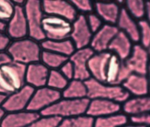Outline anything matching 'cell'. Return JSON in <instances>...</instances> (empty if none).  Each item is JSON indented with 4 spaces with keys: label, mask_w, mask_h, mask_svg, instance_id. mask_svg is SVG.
Returning <instances> with one entry per match:
<instances>
[{
    "label": "cell",
    "mask_w": 150,
    "mask_h": 127,
    "mask_svg": "<svg viewBox=\"0 0 150 127\" xmlns=\"http://www.w3.org/2000/svg\"><path fill=\"white\" fill-rule=\"evenodd\" d=\"M42 51L40 43L29 37L12 41L6 50L12 61L26 66L39 62Z\"/></svg>",
    "instance_id": "1"
},
{
    "label": "cell",
    "mask_w": 150,
    "mask_h": 127,
    "mask_svg": "<svg viewBox=\"0 0 150 127\" xmlns=\"http://www.w3.org/2000/svg\"><path fill=\"white\" fill-rule=\"evenodd\" d=\"M26 65L11 61L0 66V93L6 97L25 84Z\"/></svg>",
    "instance_id": "2"
},
{
    "label": "cell",
    "mask_w": 150,
    "mask_h": 127,
    "mask_svg": "<svg viewBox=\"0 0 150 127\" xmlns=\"http://www.w3.org/2000/svg\"><path fill=\"white\" fill-rule=\"evenodd\" d=\"M87 90V97L90 100L102 98L123 104L130 98V94L121 85H111L92 77L84 81Z\"/></svg>",
    "instance_id": "3"
},
{
    "label": "cell",
    "mask_w": 150,
    "mask_h": 127,
    "mask_svg": "<svg viewBox=\"0 0 150 127\" xmlns=\"http://www.w3.org/2000/svg\"><path fill=\"white\" fill-rule=\"evenodd\" d=\"M90 100L86 98L70 99L62 98L40 112L41 115H50L62 119L86 114Z\"/></svg>",
    "instance_id": "4"
},
{
    "label": "cell",
    "mask_w": 150,
    "mask_h": 127,
    "mask_svg": "<svg viewBox=\"0 0 150 127\" xmlns=\"http://www.w3.org/2000/svg\"><path fill=\"white\" fill-rule=\"evenodd\" d=\"M28 27V37L39 43L46 39L42 30L45 16L42 1L27 0L23 6Z\"/></svg>",
    "instance_id": "5"
},
{
    "label": "cell",
    "mask_w": 150,
    "mask_h": 127,
    "mask_svg": "<svg viewBox=\"0 0 150 127\" xmlns=\"http://www.w3.org/2000/svg\"><path fill=\"white\" fill-rule=\"evenodd\" d=\"M72 23L53 15H45L42 20V30L46 39L62 40L70 38Z\"/></svg>",
    "instance_id": "6"
},
{
    "label": "cell",
    "mask_w": 150,
    "mask_h": 127,
    "mask_svg": "<svg viewBox=\"0 0 150 127\" xmlns=\"http://www.w3.org/2000/svg\"><path fill=\"white\" fill-rule=\"evenodd\" d=\"M62 98V92L47 86L38 88L35 90L26 110L40 113Z\"/></svg>",
    "instance_id": "7"
},
{
    "label": "cell",
    "mask_w": 150,
    "mask_h": 127,
    "mask_svg": "<svg viewBox=\"0 0 150 127\" xmlns=\"http://www.w3.org/2000/svg\"><path fill=\"white\" fill-rule=\"evenodd\" d=\"M42 6L45 15L58 16L71 23L79 15L70 1L43 0Z\"/></svg>",
    "instance_id": "8"
},
{
    "label": "cell",
    "mask_w": 150,
    "mask_h": 127,
    "mask_svg": "<svg viewBox=\"0 0 150 127\" xmlns=\"http://www.w3.org/2000/svg\"><path fill=\"white\" fill-rule=\"evenodd\" d=\"M35 89L25 84L18 91L8 96L2 105L6 113L26 110Z\"/></svg>",
    "instance_id": "9"
},
{
    "label": "cell",
    "mask_w": 150,
    "mask_h": 127,
    "mask_svg": "<svg viewBox=\"0 0 150 127\" xmlns=\"http://www.w3.org/2000/svg\"><path fill=\"white\" fill-rule=\"evenodd\" d=\"M93 33L90 29L86 15L79 14L72 22L71 31L70 38L76 50L90 46Z\"/></svg>",
    "instance_id": "10"
},
{
    "label": "cell",
    "mask_w": 150,
    "mask_h": 127,
    "mask_svg": "<svg viewBox=\"0 0 150 127\" xmlns=\"http://www.w3.org/2000/svg\"><path fill=\"white\" fill-rule=\"evenodd\" d=\"M5 33L12 41L28 37V27L23 6H15L13 16L6 23Z\"/></svg>",
    "instance_id": "11"
},
{
    "label": "cell",
    "mask_w": 150,
    "mask_h": 127,
    "mask_svg": "<svg viewBox=\"0 0 150 127\" xmlns=\"http://www.w3.org/2000/svg\"><path fill=\"white\" fill-rule=\"evenodd\" d=\"M124 62L132 73L147 75L150 64L147 49L140 44H134L129 57Z\"/></svg>",
    "instance_id": "12"
},
{
    "label": "cell",
    "mask_w": 150,
    "mask_h": 127,
    "mask_svg": "<svg viewBox=\"0 0 150 127\" xmlns=\"http://www.w3.org/2000/svg\"><path fill=\"white\" fill-rule=\"evenodd\" d=\"M95 52L90 47L78 49L69 58L74 69V79L86 81L91 77L88 69V62Z\"/></svg>",
    "instance_id": "13"
},
{
    "label": "cell",
    "mask_w": 150,
    "mask_h": 127,
    "mask_svg": "<svg viewBox=\"0 0 150 127\" xmlns=\"http://www.w3.org/2000/svg\"><path fill=\"white\" fill-rule=\"evenodd\" d=\"M119 31L116 25L104 24L100 29L93 34L89 47L94 52L108 51L111 42Z\"/></svg>",
    "instance_id": "14"
},
{
    "label": "cell",
    "mask_w": 150,
    "mask_h": 127,
    "mask_svg": "<svg viewBox=\"0 0 150 127\" xmlns=\"http://www.w3.org/2000/svg\"><path fill=\"white\" fill-rule=\"evenodd\" d=\"M132 73L125 63L114 54L111 55L107 70L105 83L111 85H121Z\"/></svg>",
    "instance_id": "15"
},
{
    "label": "cell",
    "mask_w": 150,
    "mask_h": 127,
    "mask_svg": "<svg viewBox=\"0 0 150 127\" xmlns=\"http://www.w3.org/2000/svg\"><path fill=\"white\" fill-rule=\"evenodd\" d=\"M112 54L109 51L95 52L88 62V69L91 77L105 83L108 62Z\"/></svg>",
    "instance_id": "16"
},
{
    "label": "cell",
    "mask_w": 150,
    "mask_h": 127,
    "mask_svg": "<svg viewBox=\"0 0 150 127\" xmlns=\"http://www.w3.org/2000/svg\"><path fill=\"white\" fill-rule=\"evenodd\" d=\"M49 72L50 69L40 61L28 65L25 72L26 84L35 89L46 86Z\"/></svg>",
    "instance_id": "17"
},
{
    "label": "cell",
    "mask_w": 150,
    "mask_h": 127,
    "mask_svg": "<svg viewBox=\"0 0 150 127\" xmlns=\"http://www.w3.org/2000/svg\"><path fill=\"white\" fill-rule=\"evenodd\" d=\"M121 111L120 104L110 100L96 98L90 100L86 114L95 119L117 114Z\"/></svg>",
    "instance_id": "18"
},
{
    "label": "cell",
    "mask_w": 150,
    "mask_h": 127,
    "mask_svg": "<svg viewBox=\"0 0 150 127\" xmlns=\"http://www.w3.org/2000/svg\"><path fill=\"white\" fill-rule=\"evenodd\" d=\"M40 114L29 110L6 113L0 127H28L40 117Z\"/></svg>",
    "instance_id": "19"
},
{
    "label": "cell",
    "mask_w": 150,
    "mask_h": 127,
    "mask_svg": "<svg viewBox=\"0 0 150 127\" xmlns=\"http://www.w3.org/2000/svg\"><path fill=\"white\" fill-rule=\"evenodd\" d=\"M121 86L133 97L149 94V82L147 75L132 73L122 83Z\"/></svg>",
    "instance_id": "20"
},
{
    "label": "cell",
    "mask_w": 150,
    "mask_h": 127,
    "mask_svg": "<svg viewBox=\"0 0 150 127\" xmlns=\"http://www.w3.org/2000/svg\"><path fill=\"white\" fill-rule=\"evenodd\" d=\"M121 8L115 2L97 1L94 2V12L104 24L116 25Z\"/></svg>",
    "instance_id": "21"
},
{
    "label": "cell",
    "mask_w": 150,
    "mask_h": 127,
    "mask_svg": "<svg viewBox=\"0 0 150 127\" xmlns=\"http://www.w3.org/2000/svg\"><path fill=\"white\" fill-rule=\"evenodd\" d=\"M132 43L126 34L120 30L111 42L108 51L116 55L121 61H125L132 52Z\"/></svg>",
    "instance_id": "22"
},
{
    "label": "cell",
    "mask_w": 150,
    "mask_h": 127,
    "mask_svg": "<svg viewBox=\"0 0 150 127\" xmlns=\"http://www.w3.org/2000/svg\"><path fill=\"white\" fill-rule=\"evenodd\" d=\"M116 26L119 30L126 34L132 42H139L138 23L128 13L124 7L121 8Z\"/></svg>",
    "instance_id": "23"
},
{
    "label": "cell",
    "mask_w": 150,
    "mask_h": 127,
    "mask_svg": "<svg viewBox=\"0 0 150 127\" xmlns=\"http://www.w3.org/2000/svg\"><path fill=\"white\" fill-rule=\"evenodd\" d=\"M121 111L129 117L150 113V95L130 97L122 104Z\"/></svg>",
    "instance_id": "24"
},
{
    "label": "cell",
    "mask_w": 150,
    "mask_h": 127,
    "mask_svg": "<svg viewBox=\"0 0 150 127\" xmlns=\"http://www.w3.org/2000/svg\"><path fill=\"white\" fill-rule=\"evenodd\" d=\"M42 50L53 52L69 58L76 50L70 38L62 40L45 39L40 43Z\"/></svg>",
    "instance_id": "25"
},
{
    "label": "cell",
    "mask_w": 150,
    "mask_h": 127,
    "mask_svg": "<svg viewBox=\"0 0 150 127\" xmlns=\"http://www.w3.org/2000/svg\"><path fill=\"white\" fill-rule=\"evenodd\" d=\"M87 96V87L84 81L73 79L69 82L66 87L62 91L63 98L81 99Z\"/></svg>",
    "instance_id": "26"
},
{
    "label": "cell",
    "mask_w": 150,
    "mask_h": 127,
    "mask_svg": "<svg viewBox=\"0 0 150 127\" xmlns=\"http://www.w3.org/2000/svg\"><path fill=\"white\" fill-rule=\"evenodd\" d=\"M129 118L123 112L96 118L94 127H121L128 124Z\"/></svg>",
    "instance_id": "27"
},
{
    "label": "cell",
    "mask_w": 150,
    "mask_h": 127,
    "mask_svg": "<svg viewBox=\"0 0 150 127\" xmlns=\"http://www.w3.org/2000/svg\"><path fill=\"white\" fill-rule=\"evenodd\" d=\"M68 59L69 58L65 56L53 52L42 50L40 62L50 70H54L59 69Z\"/></svg>",
    "instance_id": "28"
},
{
    "label": "cell",
    "mask_w": 150,
    "mask_h": 127,
    "mask_svg": "<svg viewBox=\"0 0 150 127\" xmlns=\"http://www.w3.org/2000/svg\"><path fill=\"white\" fill-rule=\"evenodd\" d=\"M94 119L87 114L63 118L58 127H94Z\"/></svg>",
    "instance_id": "29"
},
{
    "label": "cell",
    "mask_w": 150,
    "mask_h": 127,
    "mask_svg": "<svg viewBox=\"0 0 150 127\" xmlns=\"http://www.w3.org/2000/svg\"><path fill=\"white\" fill-rule=\"evenodd\" d=\"M125 9L135 19L141 20L146 16V2L142 0H127L125 1Z\"/></svg>",
    "instance_id": "30"
},
{
    "label": "cell",
    "mask_w": 150,
    "mask_h": 127,
    "mask_svg": "<svg viewBox=\"0 0 150 127\" xmlns=\"http://www.w3.org/2000/svg\"><path fill=\"white\" fill-rule=\"evenodd\" d=\"M69 82L59 69L50 70L46 86L62 92L66 87Z\"/></svg>",
    "instance_id": "31"
},
{
    "label": "cell",
    "mask_w": 150,
    "mask_h": 127,
    "mask_svg": "<svg viewBox=\"0 0 150 127\" xmlns=\"http://www.w3.org/2000/svg\"><path fill=\"white\" fill-rule=\"evenodd\" d=\"M62 118L50 115H40L28 127H58Z\"/></svg>",
    "instance_id": "32"
},
{
    "label": "cell",
    "mask_w": 150,
    "mask_h": 127,
    "mask_svg": "<svg viewBox=\"0 0 150 127\" xmlns=\"http://www.w3.org/2000/svg\"><path fill=\"white\" fill-rule=\"evenodd\" d=\"M139 29V43L145 48L150 45V23L146 19H143L138 22Z\"/></svg>",
    "instance_id": "33"
},
{
    "label": "cell",
    "mask_w": 150,
    "mask_h": 127,
    "mask_svg": "<svg viewBox=\"0 0 150 127\" xmlns=\"http://www.w3.org/2000/svg\"><path fill=\"white\" fill-rule=\"evenodd\" d=\"M15 7L12 1L0 0V20L6 23L13 16Z\"/></svg>",
    "instance_id": "34"
},
{
    "label": "cell",
    "mask_w": 150,
    "mask_h": 127,
    "mask_svg": "<svg viewBox=\"0 0 150 127\" xmlns=\"http://www.w3.org/2000/svg\"><path fill=\"white\" fill-rule=\"evenodd\" d=\"M70 1L79 14L86 15L94 12V2L90 0H71Z\"/></svg>",
    "instance_id": "35"
},
{
    "label": "cell",
    "mask_w": 150,
    "mask_h": 127,
    "mask_svg": "<svg viewBox=\"0 0 150 127\" xmlns=\"http://www.w3.org/2000/svg\"><path fill=\"white\" fill-rule=\"evenodd\" d=\"M86 17L88 26L93 34L100 29L104 24L101 19L94 12L86 15Z\"/></svg>",
    "instance_id": "36"
},
{
    "label": "cell",
    "mask_w": 150,
    "mask_h": 127,
    "mask_svg": "<svg viewBox=\"0 0 150 127\" xmlns=\"http://www.w3.org/2000/svg\"><path fill=\"white\" fill-rule=\"evenodd\" d=\"M129 121L134 124L145 127H150V113H144L130 116Z\"/></svg>",
    "instance_id": "37"
},
{
    "label": "cell",
    "mask_w": 150,
    "mask_h": 127,
    "mask_svg": "<svg viewBox=\"0 0 150 127\" xmlns=\"http://www.w3.org/2000/svg\"><path fill=\"white\" fill-rule=\"evenodd\" d=\"M59 70L69 81L74 79V69L73 63L69 59H68Z\"/></svg>",
    "instance_id": "38"
},
{
    "label": "cell",
    "mask_w": 150,
    "mask_h": 127,
    "mask_svg": "<svg viewBox=\"0 0 150 127\" xmlns=\"http://www.w3.org/2000/svg\"><path fill=\"white\" fill-rule=\"evenodd\" d=\"M12 40L5 31H0V52H6Z\"/></svg>",
    "instance_id": "39"
},
{
    "label": "cell",
    "mask_w": 150,
    "mask_h": 127,
    "mask_svg": "<svg viewBox=\"0 0 150 127\" xmlns=\"http://www.w3.org/2000/svg\"><path fill=\"white\" fill-rule=\"evenodd\" d=\"M11 61H12V60L6 52H0V66Z\"/></svg>",
    "instance_id": "40"
},
{
    "label": "cell",
    "mask_w": 150,
    "mask_h": 127,
    "mask_svg": "<svg viewBox=\"0 0 150 127\" xmlns=\"http://www.w3.org/2000/svg\"><path fill=\"white\" fill-rule=\"evenodd\" d=\"M146 20L150 23V1L146 2Z\"/></svg>",
    "instance_id": "41"
},
{
    "label": "cell",
    "mask_w": 150,
    "mask_h": 127,
    "mask_svg": "<svg viewBox=\"0 0 150 127\" xmlns=\"http://www.w3.org/2000/svg\"><path fill=\"white\" fill-rule=\"evenodd\" d=\"M26 1H23V0H14L12 1L13 3L15 6H24Z\"/></svg>",
    "instance_id": "42"
},
{
    "label": "cell",
    "mask_w": 150,
    "mask_h": 127,
    "mask_svg": "<svg viewBox=\"0 0 150 127\" xmlns=\"http://www.w3.org/2000/svg\"><path fill=\"white\" fill-rule=\"evenodd\" d=\"M5 114H6V112L3 109V108L1 106H0V125H1V123L2 122L3 118L4 117Z\"/></svg>",
    "instance_id": "43"
},
{
    "label": "cell",
    "mask_w": 150,
    "mask_h": 127,
    "mask_svg": "<svg viewBox=\"0 0 150 127\" xmlns=\"http://www.w3.org/2000/svg\"><path fill=\"white\" fill-rule=\"evenodd\" d=\"M6 23L0 20V31H5L6 30Z\"/></svg>",
    "instance_id": "44"
},
{
    "label": "cell",
    "mask_w": 150,
    "mask_h": 127,
    "mask_svg": "<svg viewBox=\"0 0 150 127\" xmlns=\"http://www.w3.org/2000/svg\"><path fill=\"white\" fill-rule=\"evenodd\" d=\"M121 127H145V126H142L141 125H136V124H134L132 123L130 124H127L125 125L121 126Z\"/></svg>",
    "instance_id": "45"
},
{
    "label": "cell",
    "mask_w": 150,
    "mask_h": 127,
    "mask_svg": "<svg viewBox=\"0 0 150 127\" xmlns=\"http://www.w3.org/2000/svg\"><path fill=\"white\" fill-rule=\"evenodd\" d=\"M6 98V96H5V95H4V94L0 93V106H2V104L4 103V101L5 100Z\"/></svg>",
    "instance_id": "46"
},
{
    "label": "cell",
    "mask_w": 150,
    "mask_h": 127,
    "mask_svg": "<svg viewBox=\"0 0 150 127\" xmlns=\"http://www.w3.org/2000/svg\"><path fill=\"white\" fill-rule=\"evenodd\" d=\"M147 75H148V76H147V77H148V82H149V94L150 95V64H149V69H148V71Z\"/></svg>",
    "instance_id": "47"
},
{
    "label": "cell",
    "mask_w": 150,
    "mask_h": 127,
    "mask_svg": "<svg viewBox=\"0 0 150 127\" xmlns=\"http://www.w3.org/2000/svg\"><path fill=\"white\" fill-rule=\"evenodd\" d=\"M147 51H148V52L149 55V57H150V45H149V47L147 48Z\"/></svg>",
    "instance_id": "48"
}]
</instances>
